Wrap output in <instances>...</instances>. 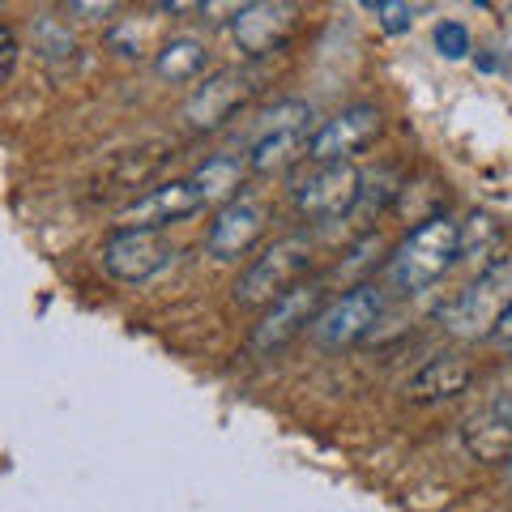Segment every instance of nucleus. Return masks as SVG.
I'll list each match as a JSON object with an SVG mask.
<instances>
[{
    "mask_svg": "<svg viewBox=\"0 0 512 512\" xmlns=\"http://www.w3.org/2000/svg\"><path fill=\"white\" fill-rule=\"evenodd\" d=\"M457 261H461V222H453L448 214H431L393 248V256L384 261V274L402 295H419L427 286H436Z\"/></svg>",
    "mask_w": 512,
    "mask_h": 512,
    "instance_id": "f257e3e1",
    "label": "nucleus"
},
{
    "mask_svg": "<svg viewBox=\"0 0 512 512\" xmlns=\"http://www.w3.org/2000/svg\"><path fill=\"white\" fill-rule=\"evenodd\" d=\"M508 308H512V256H495L491 265L478 269V278L470 286H461L444 303L436 320L457 342H483L495 333Z\"/></svg>",
    "mask_w": 512,
    "mask_h": 512,
    "instance_id": "f03ea898",
    "label": "nucleus"
},
{
    "mask_svg": "<svg viewBox=\"0 0 512 512\" xmlns=\"http://www.w3.org/2000/svg\"><path fill=\"white\" fill-rule=\"evenodd\" d=\"M312 235H282L274 239L261 256H252L244 265V274L235 282V303L239 308H269L278 295H286L291 286L303 282L312 265Z\"/></svg>",
    "mask_w": 512,
    "mask_h": 512,
    "instance_id": "7ed1b4c3",
    "label": "nucleus"
},
{
    "mask_svg": "<svg viewBox=\"0 0 512 512\" xmlns=\"http://www.w3.org/2000/svg\"><path fill=\"white\" fill-rule=\"evenodd\" d=\"M175 256L180 252H175L163 239V231H154V227H116L103 239V269L116 282H128V286L158 278Z\"/></svg>",
    "mask_w": 512,
    "mask_h": 512,
    "instance_id": "20e7f679",
    "label": "nucleus"
},
{
    "mask_svg": "<svg viewBox=\"0 0 512 512\" xmlns=\"http://www.w3.org/2000/svg\"><path fill=\"white\" fill-rule=\"evenodd\" d=\"M380 312H384V295L372 282H359V286H350L342 299H333L320 308V316L312 320V338L325 350H346L372 333Z\"/></svg>",
    "mask_w": 512,
    "mask_h": 512,
    "instance_id": "39448f33",
    "label": "nucleus"
},
{
    "mask_svg": "<svg viewBox=\"0 0 512 512\" xmlns=\"http://www.w3.org/2000/svg\"><path fill=\"white\" fill-rule=\"evenodd\" d=\"M380 128H384L380 107H372V103L346 107V111H338L333 120H325L320 128H312V137H308V163H312V167L350 163V158H355L359 150H367V146H372V141L380 137Z\"/></svg>",
    "mask_w": 512,
    "mask_h": 512,
    "instance_id": "423d86ee",
    "label": "nucleus"
},
{
    "mask_svg": "<svg viewBox=\"0 0 512 512\" xmlns=\"http://www.w3.org/2000/svg\"><path fill=\"white\" fill-rule=\"evenodd\" d=\"M359 192H363V175L355 171V163H325L312 167L308 180L295 184V210L308 222H333L355 210Z\"/></svg>",
    "mask_w": 512,
    "mask_h": 512,
    "instance_id": "0eeeda50",
    "label": "nucleus"
},
{
    "mask_svg": "<svg viewBox=\"0 0 512 512\" xmlns=\"http://www.w3.org/2000/svg\"><path fill=\"white\" fill-rule=\"evenodd\" d=\"M325 308V282H299L286 295H278L265 308L261 325L252 329V350L256 355H269V350H282L295 333L312 329V320Z\"/></svg>",
    "mask_w": 512,
    "mask_h": 512,
    "instance_id": "6e6552de",
    "label": "nucleus"
},
{
    "mask_svg": "<svg viewBox=\"0 0 512 512\" xmlns=\"http://www.w3.org/2000/svg\"><path fill=\"white\" fill-rule=\"evenodd\" d=\"M265 227H269V210L256 197L239 192L235 201L218 205L210 231H205V252H210L214 261H239V256H248L261 244Z\"/></svg>",
    "mask_w": 512,
    "mask_h": 512,
    "instance_id": "1a4fd4ad",
    "label": "nucleus"
},
{
    "mask_svg": "<svg viewBox=\"0 0 512 512\" xmlns=\"http://www.w3.org/2000/svg\"><path fill=\"white\" fill-rule=\"evenodd\" d=\"M248 94H252V77L244 69H218L188 94L184 124L192 133H214V128H222L248 103Z\"/></svg>",
    "mask_w": 512,
    "mask_h": 512,
    "instance_id": "9d476101",
    "label": "nucleus"
},
{
    "mask_svg": "<svg viewBox=\"0 0 512 512\" xmlns=\"http://www.w3.org/2000/svg\"><path fill=\"white\" fill-rule=\"evenodd\" d=\"M299 26V0H256L231 22V35L244 56H269L295 35Z\"/></svg>",
    "mask_w": 512,
    "mask_h": 512,
    "instance_id": "9b49d317",
    "label": "nucleus"
},
{
    "mask_svg": "<svg viewBox=\"0 0 512 512\" xmlns=\"http://www.w3.org/2000/svg\"><path fill=\"white\" fill-rule=\"evenodd\" d=\"M197 210H205L201 192L192 188V180H167L158 188H146L137 201H128L120 210V227H154L163 231L171 222H184Z\"/></svg>",
    "mask_w": 512,
    "mask_h": 512,
    "instance_id": "f8f14e48",
    "label": "nucleus"
},
{
    "mask_svg": "<svg viewBox=\"0 0 512 512\" xmlns=\"http://www.w3.org/2000/svg\"><path fill=\"white\" fill-rule=\"evenodd\" d=\"M470 380H474L470 359H461V355H436V359H427L419 372L406 380V402H414V406L453 402V397H461V393L470 389Z\"/></svg>",
    "mask_w": 512,
    "mask_h": 512,
    "instance_id": "ddd939ff",
    "label": "nucleus"
},
{
    "mask_svg": "<svg viewBox=\"0 0 512 512\" xmlns=\"http://www.w3.org/2000/svg\"><path fill=\"white\" fill-rule=\"evenodd\" d=\"M461 440L478 461H512V406H487L470 414Z\"/></svg>",
    "mask_w": 512,
    "mask_h": 512,
    "instance_id": "4468645a",
    "label": "nucleus"
},
{
    "mask_svg": "<svg viewBox=\"0 0 512 512\" xmlns=\"http://www.w3.org/2000/svg\"><path fill=\"white\" fill-rule=\"evenodd\" d=\"M210 69V47H205L197 35H171L158 43L154 52V73L171 86H188Z\"/></svg>",
    "mask_w": 512,
    "mask_h": 512,
    "instance_id": "2eb2a0df",
    "label": "nucleus"
},
{
    "mask_svg": "<svg viewBox=\"0 0 512 512\" xmlns=\"http://www.w3.org/2000/svg\"><path fill=\"white\" fill-rule=\"evenodd\" d=\"M192 188L201 192V201L205 205H227L239 197V188H244L248 180V158H239V154H214V158H205V163L188 175Z\"/></svg>",
    "mask_w": 512,
    "mask_h": 512,
    "instance_id": "dca6fc26",
    "label": "nucleus"
},
{
    "mask_svg": "<svg viewBox=\"0 0 512 512\" xmlns=\"http://www.w3.org/2000/svg\"><path fill=\"white\" fill-rule=\"evenodd\" d=\"M308 128H278V133H261L248 154V171L256 175H278L295 163L299 154H308Z\"/></svg>",
    "mask_w": 512,
    "mask_h": 512,
    "instance_id": "f3484780",
    "label": "nucleus"
},
{
    "mask_svg": "<svg viewBox=\"0 0 512 512\" xmlns=\"http://www.w3.org/2000/svg\"><path fill=\"white\" fill-rule=\"evenodd\" d=\"M35 52H39V60L60 69V64L77 60V39L69 35V26H60L56 18H39L35 22Z\"/></svg>",
    "mask_w": 512,
    "mask_h": 512,
    "instance_id": "a211bd4d",
    "label": "nucleus"
},
{
    "mask_svg": "<svg viewBox=\"0 0 512 512\" xmlns=\"http://www.w3.org/2000/svg\"><path fill=\"white\" fill-rule=\"evenodd\" d=\"M495 248H500V222L491 214H470V222H461V256H491Z\"/></svg>",
    "mask_w": 512,
    "mask_h": 512,
    "instance_id": "6ab92c4d",
    "label": "nucleus"
},
{
    "mask_svg": "<svg viewBox=\"0 0 512 512\" xmlns=\"http://www.w3.org/2000/svg\"><path fill=\"white\" fill-rule=\"evenodd\" d=\"M436 52L444 60H466L474 52V43H470V30L461 26V22H440L436 26Z\"/></svg>",
    "mask_w": 512,
    "mask_h": 512,
    "instance_id": "aec40b11",
    "label": "nucleus"
},
{
    "mask_svg": "<svg viewBox=\"0 0 512 512\" xmlns=\"http://www.w3.org/2000/svg\"><path fill=\"white\" fill-rule=\"evenodd\" d=\"M107 43L116 47L120 56H128V60H137V56H150V52H146V30H137V22H120V26H111Z\"/></svg>",
    "mask_w": 512,
    "mask_h": 512,
    "instance_id": "412c9836",
    "label": "nucleus"
},
{
    "mask_svg": "<svg viewBox=\"0 0 512 512\" xmlns=\"http://www.w3.org/2000/svg\"><path fill=\"white\" fill-rule=\"evenodd\" d=\"M120 9V0H64V13L77 22H107Z\"/></svg>",
    "mask_w": 512,
    "mask_h": 512,
    "instance_id": "4be33fe9",
    "label": "nucleus"
},
{
    "mask_svg": "<svg viewBox=\"0 0 512 512\" xmlns=\"http://www.w3.org/2000/svg\"><path fill=\"white\" fill-rule=\"evenodd\" d=\"M380 26H384V35H406V30L414 26V9H410V0H389V5H380Z\"/></svg>",
    "mask_w": 512,
    "mask_h": 512,
    "instance_id": "5701e85b",
    "label": "nucleus"
},
{
    "mask_svg": "<svg viewBox=\"0 0 512 512\" xmlns=\"http://www.w3.org/2000/svg\"><path fill=\"white\" fill-rule=\"evenodd\" d=\"M252 5H256V0H205V5H201V18L210 22V26H231L239 13L252 9Z\"/></svg>",
    "mask_w": 512,
    "mask_h": 512,
    "instance_id": "b1692460",
    "label": "nucleus"
},
{
    "mask_svg": "<svg viewBox=\"0 0 512 512\" xmlns=\"http://www.w3.org/2000/svg\"><path fill=\"white\" fill-rule=\"evenodd\" d=\"M18 56H22V47H18V35L0 22V86L13 77V69H18Z\"/></svg>",
    "mask_w": 512,
    "mask_h": 512,
    "instance_id": "393cba45",
    "label": "nucleus"
},
{
    "mask_svg": "<svg viewBox=\"0 0 512 512\" xmlns=\"http://www.w3.org/2000/svg\"><path fill=\"white\" fill-rule=\"evenodd\" d=\"M201 5L205 0H150V9L163 13V18H184V13H192V9L201 13Z\"/></svg>",
    "mask_w": 512,
    "mask_h": 512,
    "instance_id": "a878e982",
    "label": "nucleus"
},
{
    "mask_svg": "<svg viewBox=\"0 0 512 512\" xmlns=\"http://www.w3.org/2000/svg\"><path fill=\"white\" fill-rule=\"evenodd\" d=\"M491 338L500 342L504 350H512V308L504 312V320H500V325H495V333H491Z\"/></svg>",
    "mask_w": 512,
    "mask_h": 512,
    "instance_id": "bb28decb",
    "label": "nucleus"
},
{
    "mask_svg": "<svg viewBox=\"0 0 512 512\" xmlns=\"http://www.w3.org/2000/svg\"><path fill=\"white\" fill-rule=\"evenodd\" d=\"M363 9H380V5H389V0H359Z\"/></svg>",
    "mask_w": 512,
    "mask_h": 512,
    "instance_id": "cd10ccee",
    "label": "nucleus"
},
{
    "mask_svg": "<svg viewBox=\"0 0 512 512\" xmlns=\"http://www.w3.org/2000/svg\"><path fill=\"white\" fill-rule=\"evenodd\" d=\"M508 483H512V466H508Z\"/></svg>",
    "mask_w": 512,
    "mask_h": 512,
    "instance_id": "c85d7f7f",
    "label": "nucleus"
},
{
    "mask_svg": "<svg viewBox=\"0 0 512 512\" xmlns=\"http://www.w3.org/2000/svg\"><path fill=\"white\" fill-rule=\"evenodd\" d=\"M478 5H487V0H478Z\"/></svg>",
    "mask_w": 512,
    "mask_h": 512,
    "instance_id": "c756f323",
    "label": "nucleus"
}]
</instances>
